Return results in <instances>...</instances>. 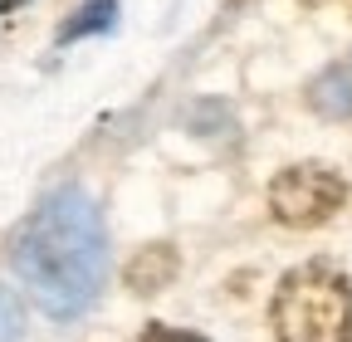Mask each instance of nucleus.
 I'll return each instance as SVG.
<instances>
[{
	"instance_id": "obj_1",
	"label": "nucleus",
	"mask_w": 352,
	"mask_h": 342,
	"mask_svg": "<svg viewBox=\"0 0 352 342\" xmlns=\"http://www.w3.org/2000/svg\"><path fill=\"white\" fill-rule=\"evenodd\" d=\"M10 269L50 318H83L108 274V235L94 196L83 186H59L44 196L15 235Z\"/></svg>"
},
{
	"instance_id": "obj_2",
	"label": "nucleus",
	"mask_w": 352,
	"mask_h": 342,
	"mask_svg": "<svg viewBox=\"0 0 352 342\" xmlns=\"http://www.w3.org/2000/svg\"><path fill=\"white\" fill-rule=\"evenodd\" d=\"M270 323L279 342H352V284L338 264L308 260L274 288Z\"/></svg>"
},
{
	"instance_id": "obj_3",
	"label": "nucleus",
	"mask_w": 352,
	"mask_h": 342,
	"mask_svg": "<svg viewBox=\"0 0 352 342\" xmlns=\"http://www.w3.org/2000/svg\"><path fill=\"white\" fill-rule=\"evenodd\" d=\"M347 201V186L338 171L318 166V161H303V166H284L279 176L270 181V210L279 225L294 230H314L323 220L338 216V205Z\"/></svg>"
},
{
	"instance_id": "obj_4",
	"label": "nucleus",
	"mask_w": 352,
	"mask_h": 342,
	"mask_svg": "<svg viewBox=\"0 0 352 342\" xmlns=\"http://www.w3.org/2000/svg\"><path fill=\"white\" fill-rule=\"evenodd\" d=\"M176 269H182V260H176L171 244H147L138 260L127 264V288L132 293H162L176 279Z\"/></svg>"
},
{
	"instance_id": "obj_5",
	"label": "nucleus",
	"mask_w": 352,
	"mask_h": 342,
	"mask_svg": "<svg viewBox=\"0 0 352 342\" xmlns=\"http://www.w3.org/2000/svg\"><path fill=\"white\" fill-rule=\"evenodd\" d=\"M308 103L323 117H352V64H333L308 83Z\"/></svg>"
},
{
	"instance_id": "obj_6",
	"label": "nucleus",
	"mask_w": 352,
	"mask_h": 342,
	"mask_svg": "<svg viewBox=\"0 0 352 342\" xmlns=\"http://www.w3.org/2000/svg\"><path fill=\"white\" fill-rule=\"evenodd\" d=\"M118 25V0H83V5L59 25V45H74V39H88V34H103Z\"/></svg>"
},
{
	"instance_id": "obj_7",
	"label": "nucleus",
	"mask_w": 352,
	"mask_h": 342,
	"mask_svg": "<svg viewBox=\"0 0 352 342\" xmlns=\"http://www.w3.org/2000/svg\"><path fill=\"white\" fill-rule=\"evenodd\" d=\"M0 342H25V304L15 288H0Z\"/></svg>"
},
{
	"instance_id": "obj_8",
	"label": "nucleus",
	"mask_w": 352,
	"mask_h": 342,
	"mask_svg": "<svg viewBox=\"0 0 352 342\" xmlns=\"http://www.w3.org/2000/svg\"><path fill=\"white\" fill-rule=\"evenodd\" d=\"M142 342H210V337L186 332V328H166V323H147L142 328Z\"/></svg>"
},
{
	"instance_id": "obj_9",
	"label": "nucleus",
	"mask_w": 352,
	"mask_h": 342,
	"mask_svg": "<svg viewBox=\"0 0 352 342\" xmlns=\"http://www.w3.org/2000/svg\"><path fill=\"white\" fill-rule=\"evenodd\" d=\"M20 5H25V0H0V10H6V15H10V10H20Z\"/></svg>"
}]
</instances>
